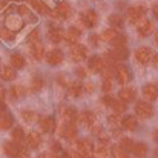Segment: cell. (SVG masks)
<instances>
[{
    "instance_id": "obj_40",
    "label": "cell",
    "mask_w": 158,
    "mask_h": 158,
    "mask_svg": "<svg viewBox=\"0 0 158 158\" xmlns=\"http://www.w3.org/2000/svg\"><path fill=\"white\" fill-rule=\"evenodd\" d=\"M42 88H43V80L40 77H35L31 81V91L32 92H39V91H42Z\"/></svg>"
},
{
    "instance_id": "obj_7",
    "label": "cell",
    "mask_w": 158,
    "mask_h": 158,
    "mask_svg": "<svg viewBox=\"0 0 158 158\" xmlns=\"http://www.w3.org/2000/svg\"><path fill=\"white\" fill-rule=\"evenodd\" d=\"M137 31H138V34H140L141 37H148L149 34H152V31H154V25H152L151 20H148V19H141L140 22H137Z\"/></svg>"
},
{
    "instance_id": "obj_31",
    "label": "cell",
    "mask_w": 158,
    "mask_h": 158,
    "mask_svg": "<svg viewBox=\"0 0 158 158\" xmlns=\"http://www.w3.org/2000/svg\"><path fill=\"white\" fill-rule=\"evenodd\" d=\"M132 152L138 158H143V157H146V154H148V146H146L144 143H135Z\"/></svg>"
},
{
    "instance_id": "obj_62",
    "label": "cell",
    "mask_w": 158,
    "mask_h": 158,
    "mask_svg": "<svg viewBox=\"0 0 158 158\" xmlns=\"http://www.w3.org/2000/svg\"><path fill=\"white\" fill-rule=\"evenodd\" d=\"M154 157L158 158V149H155V152H154Z\"/></svg>"
},
{
    "instance_id": "obj_43",
    "label": "cell",
    "mask_w": 158,
    "mask_h": 158,
    "mask_svg": "<svg viewBox=\"0 0 158 158\" xmlns=\"http://www.w3.org/2000/svg\"><path fill=\"white\" fill-rule=\"evenodd\" d=\"M112 45H114L115 48H124V45H126V35L118 34V35H117V39L112 42Z\"/></svg>"
},
{
    "instance_id": "obj_52",
    "label": "cell",
    "mask_w": 158,
    "mask_h": 158,
    "mask_svg": "<svg viewBox=\"0 0 158 158\" xmlns=\"http://www.w3.org/2000/svg\"><path fill=\"white\" fill-rule=\"evenodd\" d=\"M112 100H114L112 97H107V95H106V97H103V103H105L106 106H110V103H112Z\"/></svg>"
},
{
    "instance_id": "obj_56",
    "label": "cell",
    "mask_w": 158,
    "mask_h": 158,
    "mask_svg": "<svg viewBox=\"0 0 158 158\" xmlns=\"http://www.w3.org/2000/svg\"><path fill=\"white\" fill-rule=\"evenodd\" d=\"M152 11H154V17H155V19L158 20V3L155 5V6H154V9H152Z\"/></svg>"
},
{
    "instance_id": "obj_58",
    "label": "cell",
    "mask_w": 158,
    "mask_h": 158,
    "mask_svg": "<svg viewBox=\"0 0 158 158\" xmlns=\"http://www.w3.org/2000/svg\"><path fill=\"white\" fill-rule=\"evenodd\" d=\"M86 91H88V92H92V85H91V83L86 85Z\"/></svg>"
},
{
    "instance_id": "obj_2",
    "label": "cell",
    "mask_w": 158,
    "mask_h": 158,
    "mask_svg": "<svg viewBox=\"0 0 158 158\" xmlns=\"http://www.w3.org/2000/svg\"><path fill=\"white\" fill-rule=\"evenodd\" d=\"M135 114H137V117H140L143 120H148L154 115V107L148 102H138L137 106H135Z\"/></svg>"
},
{
    "instance_id": "obj_19",
    "label": "cell",
    "mask_w": 158,
    "mask_h": 158,
    "mask_svg": "<svg viewBox=\"0 0 158 158\" xmlns=\"http://www.w3.org/2000/svg\"><path fill=\"white\" fill-rule=\"evenodd\" d=\"M40 127H42L43 132L51 134V132L55 131V120H54L52 117H43L40 120Z\"/></svg>"
},
{
    "instance_id": "obj_10",
    "label": "cell",
    "mask_w": 158,
    "mask_h": 158,
    "mask_svg": "<svg viewBox=\"0 0 158 158\" xmlns=\"http://www.w3.org/2000/svg\"><path fill=\"white\" fill-rule=\"evenodd\" d=\"M135 58H137L140 63L146 64V63L152 58V49L148 48V46H140V48H137V49H135Z\"/></svg>"
},
{
    "instance_id": "obj_32",
    "label": "cell",
    "mask_w": 158,
    "mask_h": 158,
    "mask_svg": "<svg viewBox=\"0 0 158 158\" xmlns=\"http://www.w3.org/2000/svg\"><path fill=\"white\" fill-rule=\"evenodd\" d=\"M25 94H26V91H25V88H23L22 85H15V86H12V88H11V97H12V98H15V100L23 98V97H25Z\"/></svg>"
},
{
    "instance_id": "obj_18",
    "label": "cell",
    "mask_w": 158,
    "mask_h": 158,
    "mask_svg": "<svg viewBox=\"0 0 158 158\" xmlns=\"http://www.w3.org/2000/svg\"><path fill=\"white\" fill-rule=\"evenodd\" d=\"M60 135L63 137V138H66V140H74L75 137H77V127L74 126V124H64V126H61V129H60Z\"/></svg>"
},
{
    "instance_id": "obj_25",
    "label": "cell",
    "mask_w": 158,
    "mask_h": 158,
    "mask_svg": "<svg viewBox=\"0 0 158 158\" xmlns=\"http://www.w3.org/2000/svg\"><path fill=\"white\" fill-rule=\"evenodd\" d=\"M0 78L5 80V81L14 80L15 78V69L11 68V66H2L0 68Z\"/></svg>"
},
{
    "instance_id": "obj_41",
    "label": "cell",
    "mask_w": 158,
    "mask_h": 158,
    "mask_svg": "<svg viewBox=\"0 0 158 158\" xmlns=\"http://www.w3.org/2000/svg\"><path fill=\"white\" fill-rule=\"evenodd\" d=\"M110 154H112V158H127V154L120 146H114L112 151H110Z\"/></svg>"
},
{
    "instance_id": "obj_61",
    "label": "cell",
    "mask_w": 158,
    "mask_h": 158,
    "mask_svg": "<svg viewBox=\"0 0 158 158\" xmlns=\"http://www.w3.org/2000/svg\"><path fill=\"white\" fill-rule=\"evenodd\" d=\"M63 158H72V154H69V152H64V154H63Z\"/></svg>"
},
{
    "instance_id": "obj_13",
    "label": "cell",
    "mask_w": 158,
    "mask_h": 158,
    "mask_svg": "<svg viewBox=\"0 0 158 158\" xmlns=\"http://www.w3.org/2000/svg\"><path fill=\"white\" fill-rule=\"evenodd\" d=\"M81 22L86 28H94L97 23H98V14L95 11H88L85 15H81Z\"/></svg>"
},
{
    "instance_id": "obj_30",
    "label": "cell",
    "mask_w": 158,
    "mask_h": 158,
    "mask_svg": "<svg viewBox=\"0 0 158 158\" xmlns=\"http://www.w3.org/2000/svg\"><path fill=\"white\" fill-rule=\"evenodd\" d=\"M29 3L32 5L34 9H37L40 14H48L49 12V8L46 6V3L43 0H29Z\"/></svg>"
},
{
    "instance_id": "obj_53",
    "label": "cell",
    "mask_w": 158,
    "mask_h": 158,
    "mask_svg": "<svg viewBox=\"0 0 158 158\" xmlns=\"http://www.w3.org/2000/svg\"><path fill=\"white\" fill-rule=\"evenodd\" d=\"M39 158H58V155H55V154H42Z\"/></svg>"
},
{
    "instance_id": "obj_37",
    "label": "cell",
    "mask_w": 158,
    "mask_h": 158,
    "mask_svg": "<svg viewBox=\"0 0 158 158\" xmlns=\"http://www.w3.org/2000/svg\"><path fill=\"white\" fill-rule=\"evenodd\" d=\"M134 141L131 140V138H127V137H124V138H121V141H120V148L124 151V152H132V149H134Z\"/></svg>"
},
{
    "instance_id": "obj_42",
    "label": "cell",
    "mask_w": 158,
    "mask_h": 158,
    "mask_svg": "<svg viewBox=\"0 0 158 158\" xmlns=\"http://www.w3.org/2000/svg\"><path fill=\"white\" fill-rule=\"evenodd\" d=\"M95 157L97 158H106L107 157V146L106 144H98L95 149Z\"/></svg>"
},
{
    "instance_id": "obj_38",
    "label": "cell",
    "mask_w": 158,
    "mask_h": 158,
    "mask_svg": "<svg viewBox=\"0 0 158 158\" xmlns=\"http://www.w3.org/2000/svg\"><path fill=\"white\" fill-rule=\"evenodd\" d=\"M0 39L6 40V42H12L15 39V32L9 31L8 28H0Z\"/></svg>"
},
{
    "instance_id": "obj_57",
    "label": "cell",
    "mask_w": 158,
    "mask_h": 158,
    "mask_svg": "<svg viewBox=\"0 0 158 158\" xmlns=\"http://www.w3.org/2000/svg\"><path fill=\"white\" fill-rule=\"evenodd\" d=\"M154 140H155V141L158 143V127L155 129V131H154Z\"/></svg>"
},
{
    "instance_id": "obj_35",
    "label": "cell",
    "mask_w": 158,
    "mask_h": 158,
    "mask_svg": "<svg viewBox=\"0 0 158 158\" xmlns=\"http://www.w3.org/2000/svg\"><path fill=\"white\" fill-rule=\"evenodd\" d=\"M110 107L114 109V112L117 114V115H120V114H123L124 110H126V103H123L121 100H112V103H110Z\"/></svg>"
},
{
    "instance_id": "obj_8",
    "label": "cell",
    "mask_w": 158,
    "mask_h": 158,
    "mask_svg": "<svg viewBox=\"0 0 158 158\" xmlns=\"http://www.w3.org/2000/svg\"><path fill=\"white\" fill-rule=\"evenodd\" d=\"M86 52H88V49L83 46V45H72L71 46V58L74 60V61H83L85 58H86Z\"/></svg>"
},
{
    "instance_id": "obj_55",
    "label": "cell",
    "mask_w": 158,
    "mask_h": 158,
    "mask_svg": "<svg viewBox=\"0 0 158 158\" xmlns=\"http://www.w3.org/2000/svg\"><path fill=\"white\" fill-rule=\"evenodd\" d=\"M5 95H6V92H5V89L0 86V102H3V100H5Z\"/></svg>"
},
{
    "instance_id": "obj_27",
    "label": "cell",
    "mask_w": 158,
    "mask_h": 158,
    "mask_svg": "<svg viewBox=\"0 0 158 158\" xmlns=\"http://www.w3.org/2000/svg\"><path fill=\"white\" fill-rule=\"evenodd\" d=\"M25 64H26V61H25L22 54H12L11 55V68L22 69V68H25Z\"/></svg>"
},
{
    "instance_id": "obj_36",
    "label": "cell",
    "mask_w": 158,
    "mask_h": 158,
    "mask_svg": "<svg viewBox=\"0 0 158 158\" xmlns=\"http://www.w3.org/2000/svg\"><path fill=\"white\" fill-rule=\"evenodd\" d=\"M12 140H14V143H22L23 140H25V131L22 129V127H14L12 129Z\"/></svg>"
},
{
    "instance_id": "obj_15",
    "label": "cell",
    "mask_w": 158,
    "mask_h": 158,
    "mask_svg": "<svg viewBox=\"0 0 158 158\" xmlns=\"http://www.w3.org/2000/svg\"><path fill=\"white\" fill-rule=\"evenodd\" d=\"M22 26H23V20H22L20 17H17V15H9V17L6 19V26H5V28H8L9 31L15 32V31L22 29Z\"/></svg>"
},
{
    "instance_id": "obj_21",
    "label": "cell",
    "mask_w": 158,
    "mask_h": 158,
    "mask_svg": "<svg viewBox=\"0 0 158 158\" xmlns=\"http://www.w3.org/2000/svg\"><path fill=\"white\" fill-rule=\"evenodd\" d=\"M135 95H137V92H135L134 88H123L120 91V94H118V97H120V100L123 103H127V102L135 100Z\"/></svg>"
},
{
    "instance_id": "obj_51",
    "label": "cell",
    "mask_w": 158,
    "mask_h": 158,
    "mask_svg": "<svg viewBox=\"0 0 158 158\" xmlns=\"http://www.w3.org/2000/svg\"><path fill=\"white\" fill-rule=\"evenodd\" d=\"M89 42H91V45H97L98 43V35H89Z\"/></svg>"
},
{
    "instance_id": "obj_34",
    "label": "cell",
    "mask_w": 158,
    "mask_h": 158,
    "mask_svg": "<svg viewBox=\"0 0 158 158\" xmlns=\"http://www.w3.org/2000/svg\"><path fill=\"white\" fill-rule=\"evenodd\" d=\"M117 35H118V32H117V29H114V28L106 29V31H103V34H102L103 40H105V42H107V43H112V42L117 39Z\"/></svg>"
},
{
    "instance_id": "obj_47",
    "label": "cell",
    "mask_w": 158,
    "mask_h": 158,
    "mask_svg": "<svg viewBox=\"0 0 158 158\" xmlns=\"http://www.w3.org/2000/svg\"><path fill=\"white\" fill-rule=\"evenodd\" d=\"M19 12H20L22 15H25V17H29V15H31L29 9H28L25 5H20V6H19Z\"/></svg>"
},
{
    "instance_id": "obj_63",
    "label": "cell",
    "mask_w": 158,
    "mask_h": 158,
    "mask_svg": "<svg viewBox=\"0 0 158 158\" xmlns=\"http://www.w3.org/2000/svg\"><path fill=\"white\" fill-rule=\"evenodd\" d=\"M2 6H3V3H2V0H0V9H2Z\"/></svg>"
},
{
    "instance_id": "obj_39",
    "label": "cell",
    "mask_w": 158,
    "mask_h": 158,
    "mask_svg": "<svg viewBox=\"0 0 158 158\" xmlns=\"http://www.w3.org/2000/svg\"><path fill=\"white\" fill-rule=\"evenodd\" d=\"M109 23H110V26H114V28H120V26L123 25V17H121L120 14H112V15L109 17Z\"/></svg>"
},
{
    "instance_id": "obj_29",
    "label": "cell",
    "mask_w": 158,
    "mask_h": 158,
    "mask_svg": "<svg viewBox=\"0 0 158 158\" xmlns=\"http://www.w3.org/2000/svg\"><path fill=\"white\" fill-rule=\"evenodd\" d=\"M68 92H69V95H71L72 98H77V97H80V95H81V92H83V86H81L78 81H74V83H71V85H69Z\"/></svg>"
},
{
    "instance_id": "obj_24",
    "label": "cell",
    "mask_w": 158,
    "mask_h": 158,
    "mask_svg": "<svg viewBox=\"0 0 158 158\" xmlns=\"http://www.w3.org/2000/svg\"><path fill=\"white\" fill-rule=\"evenodd\" d=\"M63 118H64V121L68 123V124H74V121L78 118V114H77V110H75V107H66L64 110H63Z\"/></svg>"
},
{
    "instance_id": "obj_44",
    "label": "cell",
    "mask_w": 158,
    "mask_h": 158,
    "mask_svg": "<svg viewBox=\"0 0 158 158\" xmlns=\"http://www.w3.org/2000/svg\"><path fill=\"white\" fill-rule=\"evenodd\" d=\"M107 121L110 123V126H112V127H117V126H120V123H121V120H120V115H117V114H112V115H109Z\"/></svg>"
},
{
    "instance_id": "obj_46",
    "label": "cell",
    "mask_w": 158,
    "mask_h": 158,
    "mask_svg": "<svg viewBox=\"0 0 158 158\" xmlns=\"http://www.w3.org/2000/svg\"><path fill=\"white\" fill-rule=\"evenodd\" d=\"M102 89L103 92H109L112 89V81L109 78H103V83H102Z\"/></svg>"
},
{
    "instance_id": "obj_1",
    "label": "cell",
    "mask_w": 158,
    "mask_h": 158,
    "mask_svg": "<svg viewBox=\"0 0 158 158\" xmlns=\"http://www.w3.org/2000/svg\"><path fill=\"white\" fill-rule=\"evenodd\" d=\"M75 152L78 155H83V157H92V152H94L92 141L88 140V138L77 140V143H75Z\"/></svg>"
},
{
    "instance_id": "obj_14",
    "label": "cell",
    "mask_w": 158,
    "mask_h": 158,
    "mask_svg": "<svg viewBox=\"0 0 158 158\" xmlns=\"http://www.w3.org/2000/svg\"><path fill=\"white\" fill-rule=\"evenodd\" d=\"M25 140H26V144H28L31 149H37V148L42 144V135H40L39 132H35V131H31V132L25 137Z\"/></svg>"
},
{
    "instance_id": "obj_49",
    "label": "cell",
    "mask_w": 158,
    "mask_h": 158,
    "mask_svg": "<svg viewBox=\"0 0 158 158\" xmlns=\"http://www.w3.org/2000/svg\"><path fill=\"white\" fill-rule=\"evenodd\" d=\"M51 149H52V154H55V155H57V152H60V151H61V146H60V143L54 141L52 148H51Z\"/></svg>"
},
{
    "instance_id": "obj_59",
    "label": "cell",
    "mask_w": 158,
    "mask_h": 158,
    "mask_svg": "<svg viewBox=\"0 0 158 158\" xmlns=\"http://www.w3.org/2000/svg\"><path fill=\"white\" fill-rule=\"evenodd\" d=\"M3 112H5V105H3V103L0 102V115H2Z\"/></svg>"
},
{
    "instance_id": "obj_5",
    "label": "cell",
    "mask_w": 158,
    "mask_h": 158,
    "mask_svg": "<svg viewBox=\"0 0 158 158\" xmlns=\"http://www.w3.org/2000/svg\"><path fill=\"white\" fill-rule=\"evenodd\" d=\"M127 57H129V54H127V49H126V48H114L112 51H109V52L106 54V58H109L110 63L126 60Z\"/></svg>"
},
{
    "instance_id": "obj_23",
    "label": "cell",
    "mask_w": 158,
    "mask_h": 158,
    "mask_svg": "<svg viewBox=\"0 0 158 158\" xmlns=\"http://www.w3.org/2000/svg\"><path fill=\"white\" fill-rule=\"evenodd\" d=\"M29 52L35 60H42L45 57V48L40 43H31L29 46Z\"/></svg>"
},
{
    "instance_id": "obj_54",
    "label": "cell",
    "mask_w": 158,
    "mask_h": 158,
    "mask_svg": "<svg viewBox=\"0 0 158 158\" xmlns=\"http://www.w3.org/2000/svg\"><path fill=\"white\" fill-rule=\"evenodd\" d=\"M152 63H154V66H155V68H158V54L152 55Z\"/></svg>"
},
{
    "instance_id": "obj_45",
    "label": "cell",
    "mask_w": 158,
    "mask_h": 158,
    "mask_svg": "<svg viewBox=\"0 0 158 158\" xmlns=\"http://www.w3.org/2000/svg\"><path fill=\"white\" fill-rule=\"evenodd\" d=\"M39 39H40V32H39V29H32L31 34L28 35V40H29L31 43H39Z\"/></svg>"
},
{
    "instance_id": "obj_26",
    "label": "cell",
    "mask_w": 158,
    "mask_h": 158,
    "mask_svg": "<svg viewBox=\"0 0 158 158\" xmlns=\"http://www.w3.org/2000/svg\"><path fill=\"white\" fill-rule=\"evenodd\" d=\"M12 124H14V118H12V115L3 112V114L0 115V131H6V129H9Z\"/></svg>"
},
{
    "instance_id": "obj_9",
    "label": "cell",
    "mask_w": 158,
    "mask_h": 158,
    "mask_svg": "<svg viewBox=\"0 0 158 158\" xmlns=\"http://www.w3.org/2000/svg\"><path fill=\"white\" fill-rule=\"evenodd\" d=\"M143 95L146 100L152 102L158 98V83H148L143 86Z\"/></svg>"
},
{
    "instance_id": "obj_17",
    "label": "cell",
    "mask_w": 158,
    "mask_h": 158,
    "mask_svg": "<svg viewBox=\"0 0 158 158\" xmlns=\"http://www.w3.org/2000/svg\"><path fill=\"white\" fill-rule=\"evenodd\" d=\"M78 120L83 126L86 127H91L95 124V115L91 112V110H83L81 114H78Z\"/></svg>"
},
{
    "instance_id": "obj_28",
    "label": "cell",
    "mask_w": 158,
    "mask_h": 158,
    "mask_svg": "<svg viewBox=\"0 0 158 158\" xmlns=\"http://www.w3.org/2000/svg\"><path fill=\"white\" fill-rule=\"evenodd\" d=\"M48 35H49V40H51L52 43H60V42L63 40V37H64V32H63L60 28H51Z\"/></svg>"
},
{
    "instance_id": "obj_12",
    "label": "cell",
    "mask_w": 158,
    "mask_h": 158,
    "mask_svg": "<svg viewBox=\"0 0 158 158\" xmlns=\"http://www.w3.org/2000/svg\"><path fill=\"white\" fill-rule=\"evenodd\" d=\"M105 66H106V63L103 61V58L98 57V55H94V57H91V58L88 60V68H89L92 72H103Z\"/></svg>"
},
{
    "instance_id": "obj_60",
    "label": "cell",
    "mask_w": 158,
    "mask_h": 158,
    "mask_svg": "<svg viewBox=\"0 0 158 158\" xmlns=\"http://www.w3.org/2000/svg\"><path fill=\"white\" fill-rule=\"evenodd\" d=\"M154 42H155V45L158 46V31L155 32V35H154Z\"/></svg>"
},
{
    "instance_id": "obj_4",
    "label": "cell",
    "mask_w": 158,
    "mask_h": 158,
    "mask_svg": "<svg viewBox=\"0 0 158 158\" xmlns=\"http://www.w3.org/2000/svg\"><path fill=\"white\" fill-rule=\"evenodd\" d=\"M114 75L117 77V81L120 85H126L131 80V71L124 64H117L114 68Z\"/></svg>"
},
{
    "instance_id": "obj_16",
    "label": "cell",
    "mask_w": 158,
    "mask_h": 158,
    "mask_svg": "<svg viewBox=\"0 0 158 158\" xmlns=\"http://www.w3.org/2000/svg\"><path fill=\"white\" fill-rule=\"evenodd\" d=\"M20 149H22V148H20L17 143H14V141H6V143H3V152L9 158L17 157V154L20 152Z\"/></svg>"
},
{
    "instance_id": "obj_20",
    "label": "cell",
    "mask_w": 158,
    "mask_h": 158,
    "mask_svg": "<svg viewBox=\"0 0 158 158\" xmlns=\"http://www.w3.org/2000/svg\"><path fill=\"white\" fill-rule=\"evenodd\" d=\"M80 35H81V31H80L78 28L72 26V28H69L68 32H66V40H68L69 45H77V42L80 40Z\"/></svg>"
},
{
    "instance_id": "obj_50",
    "label": "cell",
    "mask_w": 158,
    "mask_h": 158,
    "mask_svg": "<svg viewBox=\"0 0 158 158\" xmlns=\"http://www.w3.org/2000/svg\"><path fill=\"white\" fill-rule=\"evenodd\" d=\"M75 74L80 77V78H83V77H86V71L83 69V68H77V71H75Z\"/></svg>"
},
{
    "instance_id": "obj_11",
    "label": "cell",
    "mask_w": 158,
    "mask_h": 158,
    "mask_svg": "<svg viewBox=\"0 0 158 158\" xmlns=\"http://www.w3.org/2000/svg\"><path fill=\"white\" fill-rule=\"evenodd\" d=\"M71 14H72V9H71V6H69L68 3H58L57 8H55V11L52 12L54 17L63 19V20H64V19H69Z\"/></svg>"
},
{
    "instance_id": "obj_33",
    "label": "cell",
    "mask_w": 158,
    "mask_h": 158,
    "mask_svg": "<svg viewBox=\"0 0 158 158\" xmlns=\"http://www.w3.org/2000/svg\"><path fill=\"white\" fill-rule=\"evenodd\" d=\"M22 118H23L26 123H34V121L39 120V114L34 112V110L26 109V110H22Z\"/></svg>"
},
{
    "instance_id": "obj_48",
    "label": "cell",
    "mask_w": 158,
    "mask_h": 158,
    "mask_svg": "<svg viewBox=\"0 0 158 158\" xmlns=\"http://www.w3.org/2000/svg\"><path fill=\"white\" fill-rule=\"evenodd\" d=\"M15 158H29V152H28L26 149H20V152L17 154Z\"/></svg>"
},
{
    "instance_id": "obj_3",
    "label": "cell",
    "mask_w": 158,
    "mask_h": 158,
    "mask_svg": "<svg viewBox=\"0 0 158 158\" xmlns=\"http://www.w3.org/2000/svg\"><path fill=\"white\" fill-rule=\"evenodd\" d=\"M144 15H146V8L143 5H135V6H131L127 9V17L134 23H137L141 19H144Z\"/></svg>"
},
{
    "instance_id": "obj_22",
    "label": "cell",
    "mask_w": 158,
    "mask_h": 158,
    "mask_svg": "<svg viewBox=\"0 0 158 158\" xmlns=\"http://www.w3.org/2000/svg\"><path fill=\"white\" fill-rule=\"evenodd\" d=\"M121 126H123V129H126V131H135L137 129V126H138V121H137V117H134V115H126L123 120H121Z\"/></svg>"
},
{
    "instance_id": "obj_6",
    "label": "cell",
    "mask_w": 158,
    "mask_h": 158,
    "mask_svg": "<svg viewBox=\"0 0 158 158\" xmlns=\"http://www.w3.org/2000/svg\"><path fill=\"white\" fill-rule=\"evenodd\" d=\"M63 60H64V54L60 49H51L46 54V61H48L49 66H58V64L63 63Z\"/></svg>"
}]
</instances>
